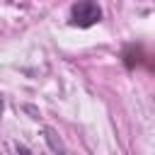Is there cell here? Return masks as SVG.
Segmentation results:
<instances>
[{
    "label": "cell",
    "mask_w": 155,
    "mask_h": 155,
    "mask_svg": "<svg viewBox=\"0 0 155 155\" xmlns=\"http://www.w3.org/2000/svg\"><path fill=\"white\" fill-rule=\"evenodd\" d=\"M102 19V10L94 0H78L73 7H70V24L73 27H92Z\"/></svg>",
    "instance_id": "cell-1"
},
{
    "label": "cell",
    "mask_w": 155,
    "mask_h": 155,
    "mask_svg": "<svg viewBox=\"0 0 155 155\" xmlns=\"http://www.w3.org/2000/svg\"><path fill=\"white\" fill-rule=\"evenodd\" d=\"M2 107H5V104H2V94H0V116H2Z\"/></svg>",
    "instance_id": "cell-2"
}]
</instances>
